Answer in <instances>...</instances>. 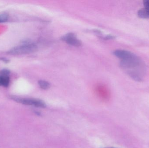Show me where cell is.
I'll return each mask as SVG.
<instances>
[{
	"mask_svg": "<svg viewBox=\"0 0 149 148\" xmlns=\"http://www.w3.org/2000/svg\"><path fill=\"white\" fill-rule=\"evenodd\" d=\"M113 54L121 59L120 66L130 77L137 82L143 80L147 68L140 57L132 52L123 50H116Z\"/></svg>",
	"mask_w": 149,
	"mask_h": 148,
	"instance_id": "obj_1",
	"label": "cell"
},
{
	"mask_svg": "<svg viewBox=\"0 0 149 148\" xmlns=\"http://www.w3.org/2000/svg\"><path fill=\"white\" fill-rule=\"evenodd\" d=\"M37 50V46L34 43H25L22 45L14 47L10 50L8 53L9 54L14 55L26 54L36 52Z\"/></svg>",
	"mask_w": 149,
	"mask_h": 148,
	"instance_id": "obj_2",
	"label": "cell"
},
{
	"mask_svg": "<svg viewBox=\"0 0 149 148\" xmlns=\"http://www.w3.org/2000/svg\"><path fill=\"white\" fill-rule=\"evenodd\" d=\"M12 99L17 102L24 105L35 106L37 107L45 108L46 107V105L43 101L38 99L20 98L14 96L12 97Z\"/></svg>",
	"mask_w": 149,
	"mask_h": 148,
	"instance_id": "obj_3",
	"label": "cell"
},
{
	"mask_svg": "<svg viewBox=\"0 0 149 148\" xmlns=\"http://www.w3.org/2000/svg\"><path fill=\"white\" fill-rule=\"evenodd\" d=\"M62 40L68 44L74 47H79L81 45V43L77 39L75 35L73 33H69L64 36Z\"/></svg>",
	"mask_w": 149,
	"mask_h": 148,
	"instance_id": "obj_4",
	"label": "cell"
},
{
	"mask_svg": "<svg viewBox=\"0 0 149 148\" xmlns=\"http://www.w3.org/2000/svg\"><path fill=\"white\" fill-rule=\"evenodd\" d=\"M144 8L139 10L137 12L138 17L143 19L149 18V0L143 1Z\"/></svg>",
	"mask_w": 149,
	"mask_h": 148,
	"instance_id": "obj_5",
	"label": "cell"
},
{
	"mask_svg": "<svg viewBox=\"0 0 149 148\" xmlns=\"http://www.w3.org/2000/svg\"><path fill=\"white\" fill-rule=\"evenodd\" d=\"M9 75H0V86L8 87L9 85Z\"/></svg>",
	"mask_w": 149,
	"mask_h": 148,
	"instance_id": "obj_6",
	"label": "cell"
},
{
	"mask_svg": "<svg viewBox=\"0 0 149 148\" xmlns=\"http://www.w3.org/2000/svg\"><path fill=\"white\" fill-rule=\"evenodd\" d=\"M38 83L40 87L43 89H48L50 87V84L46 81L40 80L38 81Z\"/></svg>",
	"mask_w": 149,
	"mask_h": 148,
	"instance_id": "obj_7",
	"label": "cell"
},
{
	"mask_svg": "<svg viewBox=\"0 0 149 148\" xmlns=\"http://www.w3.org/2000/svg\"><path fill=\"white\" fill-rule=\"evenodd\" d=\"M8 19V16L7 14H0V23L7 21Z\"/></svg>",
	"mask_w": 149,
	"mask_h": 148,
	"instance_id": "obj_8",
	"label": "cell"
},
{
	"mask_svg": "<svg viewBox=\"0 0 149 148\" xmlns=\"http://www.w3.org/2000/svg\"><path fill=\"white\" fill-rule=\"evenodd\" d=\"M9 70L7 69H3L0 71V75H9Z\"/></svg>",
	"mask_w": 149,
	"mask_h": 148,
	"instance_id": "obj_9",
	"label": "cell"
},
{
	"mask_svg": "<svg viewBox=\"0 0 149 148\" xmlns=\"http://www.w3.org/2000/svg\"></svg>",
	"mask_w": 149,
	"mask_h": 148,
	"instance_id": "obj_10",
	"label": "cell"
}]
</instances>
